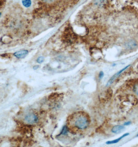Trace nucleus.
<instances>
[{"label": "nucleus", "instance_id": "obj_14", "mask_svg": "<svg viewBox=\"0 0 138 147\" xmlns=\"http://www.w3.org/2000/svg\"><path fill=\"white\" fill-rule=\"evenodd\" d=\"M129 123H130V122H128V123H125V125H128V124H129Z\"/></svg>", "mask_w": 138, "mask_h": 147}, {"label": "nucleus", "instance_id": "obj_12", "mask_svg": "<svg viewBox=\"0 0 138 147\" xmlns=\"http://www.w3.org/2000/svg\"><path fill=\"white\" fill-rule=\"evenodd\" d=\"M44 60V59L43 57H40L37 59V61L38 62V63H42L43 61Z\"/></svg>", "mask_w": 138, "mask_h": 147}, {"label": "nucleus", "instance_id": "obj_8", "mask_svg": "<svg viewBox=\"0 0 138 147\" xmlns=\"http://www.w3.org/2000/svg\"><path fill=\"white\" fill-rule=\"evenodd\" d=\"M128 135H129L128 133H127V134H125L123 135V136H122V137H120V138H118L117 140H113V141H111V142H107V144H112L117 143V142H118L120 140H122L123 138L125 137L126 136H127Z\"/></svg>", "mask_w": 138, "mask_h": 147}, {"label": "nucleus", "instance_id": "obj_9", "mask_svg": "<svg viewBox=\"0 0 138 147\" xmlns=\"http://www.w3.org/2000/svg\"><path fill=\"white\" fill-rule=\"evenodd\" d=\"M22 2L23 5L26 7H30L31 4V1L30 0H22Z\"/></svg>", "mask_w": 138, "mask_h": 147}, {"label": "nucleus", "instance_id": "obj_1", "mask_svg": "<svg viewBox=\"0 0 138 147\" xmlns=\"http://www.w3.org/2000/svg\"><path fill=\"white\" fill-rule=\"evenodd\" d=\"M89 123V117L86 113L75 112L67 119V129L73 134H77L86 129Z\"/></svg>", "mask_w": 138, "mask_h": 147}, {"label": "nucleus", "instance_id": "obj_10", "mask_svg": "<svg viewBox=\"0 0 138 147\" xmlns=\"http://www.w3.org/2000/svg\"><path fill=\"white\" fill-rule=\"evenodd\" d=\"M106 1L107 0H96V4L99 6H103L105 4Z\"/></svg>", "mask_w": 138, "mask_h": 147}, {"label": "nucleus", "instance_id": "obj_4", "mask_svg": "<svg viewBox=\"0 0 138 147\" xmlns=\"http://www.w3.org/2000/svg\"><path fill=\"white\" fill-rule=\"evenodd\" d=\"M130 87L133 93L138 96V80H136L133 82L130 83Z\"/></svg>", "mask_w": 138, "mask_h": 147}, {"label": "nucleus", "instance_id": "obj_13", "mask_svg": "<svg viewBox=\"0 0 138 147\" xmlns=\"http://www.w3.org/2000/svg\"><path fill=\"white\" fill-rule=\"evenodd\" d=\"M103 76V73L102 72H100V79H101V78H102Z\"/></svg>", "mask_w": 138, "mask_h": 147}, {"label": "nucleus", "instance_id": "obj_5", "mask_svg": "<svg viewBox=\"0 0 138 147\" xmlns=\"http://www.w3.org/2000/svg\"><path fill=\"white\" fill-rule=\"evenodd\" d=\"M28 54V51L27 50H23V51H19L14 54V55L18 59H22L24 58L27 56Z\"/></svg>", "mask_w": 138, "mask_h": 147}, {"label": "nucleus", "instance_id": "obj_7", "mask_svg": "<svg viewBox=\"0 0 138 147\" xmlns=\"http://www.w3.org/2000/svg\"><path fill=\"white\" fill-rule=\"evenodd\" d=\"M128 66H127V67H126V68L123 69H122V70H121L120 71H119V72H118V74H115V75H114V76H113L112 78H111V79L110 81H109V83H108V85H109V84H111V83H112L113 81L115 80V78H116V77H117V76H118V75H119V74H120V73H122V72H123V71H124V70H126V69L128 67Z\"/></svg>", "mask_w": 138, "mask_h": 147}, {"label": "nucleus", "instance_id": "obj_16", "mask_svg": "<svg viewBox=\"0 0 138 147\" xmlns=\"http://www.w3.org/2000/svg\"></svg>", "mask_w": 138, "mask_h": 147}, {"label": "nucleus", "instance_id": "obj_3", "mask_svg": "<svg viewBox=\"0 0 138 147\" xmlns=\"http://www.w3.org/2000/svg\"><path fill=\"white\" fill-rule=\"evenodd\" d=\"M26 120L29 123H34L38 121V117L34 114H31L26 116Z\"/></svg>", "mask_w": 138, "mask_h": 147}, {"label": "nucleus", "instance_id": "obj_15", "mask_svg": "<svg viewBox=\"0 0 138 147\" xmlns=\"http://www.w3.org/2000/svg\"><path fill=\"white\" fill-rule=\"evenodd\" d=\"M0 16H1V13H0Z\"/></svg>", "mask_w": 138, "mask_h": 147}, {"label": "nucleus", "instance_id": "obj_2", "mask_svg": "<svg viewBox=\"0 0 138 147\" xmlns=\"http://www.w3.org/2000/svg\"><path fill=\"white\" fill-rule=\"evenodd\" d=\"M61 3L60 0H38L36 13L51 17L52 15L56 14L62 9Z\"/></svg>", "mask_w": 138, "mask_h": 147}, {"label": "nucleus", "instance_id": "obj_6", "mask_svg": "<svg viewBox=\"0 0 138 147\" xmlns=\"http://www.w3.org/2000/svg\"><path fill=\"white\" fill-rule=\"evenodd\" d=\"M124 129V127L123 126H121V125H116L115 127H113L112 129V131L113 133H119L120 131H122V130Z\"/></svg>", "mask_w": 138, "mask_h": 147}, {"label": "nucleus", "instance_id": "obj_11", "mask_svg": "<svg viewBox=\"0 0 138 147\" xmlns=\"http://www.w3.org/2000/svg\"><path fill=\"white\" fill-rule=\"evenodd\" d=\"M6 0H0V9L5 5Z\"/></svg>", "mask_w": 138, "mask_h": 147}]
</instances>
